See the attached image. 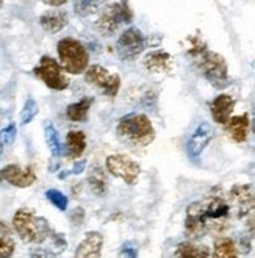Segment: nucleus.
<instances>
[{
    "label": "nucleus",
    "instance_id": "nucleus-1",
    "mask_svg": "<svg viewBox=\"0 0 255 258\" xmlns=\"http://www.w3.org/2000/svg\"><path fill=\"white\" fill-rule=\"evenodd\" d=\"M116 133L124 143L135 147H146L155 140V128L146 114L133 113L119 119Z\"/></svg>",
    "mask_w": 255,
    "mask_h": 258
},
{
    "label": "nucleus",
    "instance_id": "nucleus-2",
    "mask_svg": "<svg viewBox=\"0 0 255 258\" xmlns=\"http://www.w3.org/2000/svg\"><path fill=\"white\" fill-rule=\"evenodd\" d=\"M13 227L19 238L24 242H30V244H41L53 233L46 219L27 210L16 211V215L13 216Z\"/></svg>",
    "mask_w": 255,
    "mask_h": 258
},
{
    "label": "nucleus",
    "instance_id": "nucleus-3",
    "mask_svg": "<svg viewBox=\"0 0 255 258\" xmlns=\"http://www.w3.org/2000/svg\"><path fill=\"white\" fill-rule=\"evenodd\" d=\"M204 77L215 88H226L229 85V68L224 56L216 52L202 49L193 55Z\"/></svg>",
    "mask_w": 255,
    "mask_h": 258
},
{
    "label": "nucleus",
    "instance_id": "nucleus-4",
    "mask_svg": "<svg viewBox=\"0 0 255 258\" xmlns=\"http://www.w3.org/2000/svg\"><path fill=\"white\" fill-rule=\"evenodd\" d=\"M56 52L59 58V64H61V68L66 72L72 75H79L86 71L89 63V55L80 41L74 38H63L56 44Z\"/></svg>",
    "mask_w": 255,
    "mask_h": 258
},
{
    "label": "nucleus",
    "instance_id": "nucleus-5",
    "mask_svg": "<svg viewBox=\"0 0 255 258\" xmlns=\"http://www.w3.org/2000/svg\"><path fill=\"white\" fill-rule=\"evenodd\" d=\"M133 14L127 5V0L122 4H113L105 10L99 21L96 22V30L102 36H113L122 24H130Z\"/></svg>",
    "mask_w": 255,
    "mask_h": 258
},
{
    "label": "nucleus",
    "instance_id": "nucleus-6",
    "mask_svg": "<svg viewBox=\"0 0 255 258\" xmlns=\"http://www.w3.org/2000/svg\"><path fill=\"white\" fill-rule=\"evenodd\" d=\"M33 72L39 80H42L44 85L53 91H63L69 86V80L63 74L61 64H58V61L52 56L44 55Z\"/></svg>",
    "mask_w": 255,
    "mask_h": 258
},
{
    "label": "nucleus",
    "instance_id": "nucleus-7",
    "mask_svg": "<svg viewBox=\"0 0 255 258\" xmlns=\"http://www.w3.org/2000/svg\"><path fill=\"white\" fill-rule=\"evenodd\" d=\"M85 80L89 85L103 89V93L111 99L117 96V91L121 88V77L116 74H110L107 69L99 64H93L86 68Z\"/></svg>",
    "mask_w": 255,
    "mask_h": 258
},
{
    "label": "nucleus",
    "instance_id": "nucleus-8",
    "mask_svg": "<svg viewBox=\"0 0 255 258\" xmlns=\"http://www.w3.org/2000/svg\"><path fill=\"white\" fill-rule=\"evenodd\" d=\"M107 171L113 175L124 180L127 185H135L141 174V168L137 161H133L127 155H110L107 158Z\"/></svg>",
    "mask_w": 255,
    "mask_h": 258
},
{
    "label": "nucleus",
    "instance_id": "nucleus-9",
    "mask_svg": "<svg viewBox=\"0 0 255 258\" xmlns=\"http://www.w3.org/2000/svg\"><path fill=\"white\" fill-rule=\"evenodd\" d=\"M144 47H146L144 35L138 28H133V27L122 32L117 39V44H116L117 55L122 59H125V61H130V59H135L137 56H140L143 53Z\"/></svg>",
    "mask_w": 255,
    "mask_h": 258
},
{
    "label": "nucleus",
    "instance_id": "nucleus-10",
    "mask_svg": "<svg viewBox=\"0 0 255 258\" xmlns=\"http://www.w3.org/2000/svg\"><path fill=\"white\" fill-rule=\"evenodd\" d=\"M0 181H7L16 188H28L36 181V174L32 166L22 168L19 164H8L0 169Z\"/></svg>",
    "mask_w": 255,
    "mask_h": 258
},
{
    "label": "nucleus",
    "instance_id": "nucleus-11",
    "mask_svg": "<svg viewBox=\"0 0 255 258\" xmlns=\"http://www.w3.org/2000/svg\"><path fill=\"white\" fill-rule=\"evenodd\" d=\"M213 135L215 132L208 122H201L198 125V128L194 130V133L189 136V140L186 143V154L189 160L193 161L199 160V157L202 155V152L205 150L208 143L213 140Z\"/></svg>",
    "mask_w": 255,
    "mask_h": 258
},
{
    "label": "nucleus",
    "instance_id": "nucleus-12",
    "mask_svg": "<svg viewBox=\"0 0 255 258\" xmlns=\"http://www.w3.org/2000/svg\"><path fill=\"white\" fill-rule=\"evenodd\" d=\"M229 199L236 208L238 218H244L246 215H250L252 210L255 208V197L252 194L250 186L247 185H235L229 192Z\"/></svg>",
    "mask_w": 255,
    "mask_h": 258
},
{
    "label": "nucleus",
    "instance_id": "nucleus-13",
    "mask_svg": "<svg viewBox=\"0 0 255 258\" xmlns=\"http://www.w3.org/2000/svg\"><path fill=\"white\" fill-rule=\"evenodd\" d=\"M235 108V99L229 94H219L210 105L212 110V116L215 119V122L226 125L229 122V119L233 113Z\"/></svg>",
    "mask_w": 255,
    "mask_h": 258
},
{
    "label": "nucleus",
    "instance_id": "nucleus-14",
    "mask_svg": "<svg viewBox=\"0 0 255 258\" xmlns=\"http://www.w3.org/2000/svg\"><path fill=\"white\" fill-rule=\"evenodd\" d=\"M144 66L149 72L154 74L169 72L172 69V56L164 50L149 52L144 58Z\"/></svg>",
    "mask_w": 255,
    "mask_h": 258
},
{
    "label": "nucleus",
    "instance_id": "nucleus-15",
    "mask_svg": "<svg viewBox=\"0 0 255 258\" xmlns=\"http://www.w3.org/2000/svg\"><path fill=\"white\" fill-rule=\"evenodd\" d=\"M103 236L99 232H88L85 239L79 244L76 250V256H100L102 255Z\"/></svg>",
    "mask_w": 255,
    "mask_h": 258
},
{
    "label": "nucleus",
    "instance_id": "nucleus-16",
    "mask_svg": "<svg viewBox=\"0 0 255 258\" xmlns=\"http://www.w3.org/2000/svg\"><path fill=\"white\" fill-rule=\"evenodd\" d=\"M249 116L247 114H241V116H233L229 119V122L226 124L227 127V133L230 135V138L241 144L247 140V133H249Z\"/></svg>",
    "mask_w": 255,
    "mask_h": 258
},
{
    "label": "nucleus",
    "instance_id": "nucleus-17",
    "mask_svg": "<svg viewBox=\"0 0 255 258\" xmlns=\"http://www.w3.org/2000/svg\"><path fill=\"white\" fill-rule=\"evenodd\" d=\"M39 24L47 33H58L68 25V14L59 10L47 11L39 18Z\"/></svg>",
    "mask_w": 255,
    "mask_h": 258
},
{
    "label": "nucleus",
    "instance_id": "nucleus-18",
    "mask_svg": "<svg viewBox=\"0 0 255 258\" xmlns=\"http://www.w3.org/2000/svg\"><path fill=\"white\" fill-rule=\"evenodd\" d=\"M86 149V135L80 130H71L66 135V155L71 160H77Z\"/></svg>",
    "mask_w": 255,
    "mask_h": 258
},
{
    "label": "nucleus",
    "instance_id": "nucleus-19",
    "mask_svg": "<svg viewBox=\"0 0 255 258\" xmlns=\"http://www.w3.org/2000/svg\"><path fill=\"white\" fill-rule=\"evenodd\" d=\"M91 105H93V97H83L76 103H71L66 108L68 119H71L72 122H85Z\"/></svg>",
    "mask_w": 255,
    "mask_h": 258
},
{
    "label": "nucleus",
    "instance_id": "nucleus-20",
    "mask_svg": "<svg viewBox=\"0 0 255 258\" xmlns=\"http://www.w3.org/2000/svg\"><path fill=\"white\" fill-rule=\"evenodd\" d=\"M88 183L96 196H105V192H107V175H105L103 169L99 164L93 166L91 171H89Z\"/></svg>",
    "mask_w": 255,
    "mask_h": 258
},
{
    "label": "nucleus",
    "instance_id": "nucleus-21",
    "mask_svg": "<svg viewBox=\"0 0 255 258\" xmlns=\"http://www.w3.org/2000/svg\"><path fill=\"white\" fill-rule=\"evenodd\" d=\"M175 256L183 258H207L210 256V250L207 246L196 244V242H182L175 250Z\"/></svg>",
    "mask_w": 255,
    "mask_h": 258
},
{
    "label": "nucleus",
    "instance_id": "nucleus-22",
    "mask_svg": "<svg viewBox=\"0 0 255 258\" xmlns=\"http://www.w3.org/2000/svg\"><path fill=\"white\" fill-rule=\"evenodd\" d=\"M14 249H16V244H14L11 229L5 222H0V258L11 256Z\"/></svg>",
    "mask_w": 255,
    "mask_h": 258
},
{
    "label": "nucleus",
    "instance_id": "nucleus-23",
    "mask_svg": "<svg viewBox=\"0 0 255 258\" xmlns=\"http://www.w3.org/2000/svg\"><path fill=\"white\" fill-rule=\"evenodd\" d=\"M216 258H233L238 255V247L232 238H219L215 242V252Z\"/></svg>",
    "mask_w": 255,
    "mask_h": 258
},
{
    "label": "nucleus",
    "instance_id": "nucleus-24",
    "mask_svg": "<svg viewBox=\"0 0 255 258\" xmlns=\"http://www.w3.org/2000/svg\"><path fill=\"white\" fill-rule=\"evenodd\" d=\"M44 136H46V143L50 149V154L53 157H61L63 147H61V141H59V135L58 130L50 122H47L46 127H44Z\"/></svg>",
    "mask_w": 255,
    "mask_h": 258
},
{
    "label": "nucleus",
    "instance_id": "nucleus-25",
    "mask_svg": "<svg viewBox=\"0 0 255 258\" xmlns=\"http://www.w3.org/2000/svg\"><path fill=\"white\" fill-rule=\"evenodd\" d=\"M103 4V0H74V11L79 16H89V14L96 13Z\"/></svg>",
    "mask_w": 255,
    "mask_h": 258
},
{
    "label": "nucleus",
    "instance_id": "nucleus-26",
    "mask_svg": "<svg viewBox=\"0 0 255 258\" xmlns=\"http://www.w3.org/2000/svg\"><path fill=\"white\" fill-rule=\"evenodd\" d=\"M46 197H47V201L56 207L59 211H66L68 210V205H69V199L66 197V194H63L61 191H58V189H47L46 191Z\"/></svg>",
    "mask_w": 255,
    "mask_h": 258
},
{
    "label": "nucleus",
    "instance_id": "nucleus-27",
    "mask_svg": "<svg viewBox=\"0 0 255 258\" xmlns=\"http://www.w3.org/2000/svg\"><path fill=\"white\" fill-rule=\"evenodd\" d=\"M38 114V103L35 99H27V102L24 103V108L21 111V124L27 125L35 119V116Z\"/></svg>",
    "mask_w": 255,
    "mask_h": 258
},
{
    "label": "nucleus",
    "instance_id": "nucleus-28",
    "mask_svg": "<svg viewBox=\"0 0 255 258\" xmlns=\"http://www.w3.org/2000/svg\"><path fill=\"white\" fill-rule=\"evenodd\" d=\"M16 135H18V128L14 124H10L8 127H5L2 132H0V136H2L5 146H11L14 143V140H16Z\"/></svg>",
    "mask_w": 255,
    "mask_h": 258
},
{
    "label": "nucleus",
    "instance_id": "nucleus-29",
    "mask_svg": "<svg viewBox=\"0 0 255 258\" xmlns=\"http://www.w3.org/2000/svg\"><path fill=\"white\" fill-rule=\"evenodd\" d=\"M71 221L74 225H80L83 221H85V210L83 208H76V210H72V213H71Z\"/></svg>",
    "mask_w": 255,
    "mask_h": 258
},
{
    "label": "nucleus",
    "instance_id": "nucleus-30",
    "mask_svg": "<svg viewBox=\"0 0 255 258\" xmlns=\"http://www.w3.org/2000/svg\"><path fill=\"white\" fill-rule=\"evenodd\" d=\"M121 255H124V256H137L138 250H137V247H135L133 242H124L122 247H121Z\"/></svg>",
    "mask_w": 255,
    "mask_h": 258
},
{
    "label": "nucleus",
    "instance_id": "nucleus-31",
    "mask_svg": "<svg viewBox=\"0 0 255 258\" xmlns=\"http://www.w3.org/2000/svg\"><path fill=\"white\" fill-rule=\"evenodd\" d=\"M85 166H86V161H85V160L77 161L76 164H74V168H72L71 174H82V172L85 171Z\"/></svg>",
    "mask_w": 255,
    "mask_h": 258
},
{
    "label": "nucleus",
    "instance_id": "nucleus-32",
    "mask_svg": "<svg viewBox=\"0 0 255 258\" xmlns=\"http://www.w3.org/2000/svg\"><path fill=\"white\" fill-rule=\"evenodd\" d=\"M44 4L49 5V7H63L68 0H42Z\"/></svg>",
    "mask_w": 255,
    "mask_h": 258
},
{
    "label": "nucleus",
    "instance_id": "nucleus-33",
    "mask_svg": "<svg viewBox=\"0 0 255 258\" xmlns=\"http://www.w3.org/2000/svg\"><path fill=\"white\" fill-rule=\"evenodd\" d=\"M4 149H5V143H4V140H2V136H0V155L4 154Z\"/></svg>",
    "mask_w": 255,
    "mask_h": 258
},
{
    "label": "nucleus",
    "instance_id": "nucleus-34",
    "mask_svg": "<svg viewBox=\"0 0 255 258\" xmlns=\"http://www.w3.org/2000/svg\"><path fill=\"white\" fill-rule=\"evenodd\" d=\"M252 130H253V135H255V117H253V120H252Z\"/></svg>",
    "mask_w": 255,
    "mask_h": 258
},
{
    "label": "nucleus",
    "instance_id": "nucleus-35",
    "mask_svg": "<svg viewBox=\"0 0 255 258\" xmlns=\"http://www.w3.org/2000/svg\"><path fill=\"white\" fill-rule=\"evenodd\" d=\"M4 4V0H0V5H2Z\"/></svg>",
    "mask_w": 255,
    "mask_h": 258
}]
</instances>
